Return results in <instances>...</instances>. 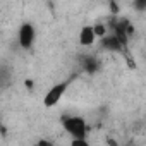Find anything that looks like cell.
<instances>
[{
    "label": "cell",
    "instance_id": "obj_4",
    "mask_svg": "<svg viewBox=\"0 0 146 146\" xmlns=\"http://www.w3.org/2000/svg\"><path fill=\"white\" fill-rule=\"evenodd\" d=\"M96 41L98 40H96V36L93 33L91 24H84V26L79 28V31H78V45L81 48H91V46L96 45Z\"/></svg>",
    "mask_w": 146,
    "mask_h": 146
},
{
    "label": "cell",
    "instance_id": "obj_3",
    "mask_svg": "<svg viewBox=\"0 0 146 146\" xmlns=\"http://www.w3.org/2000/svg\"><path fill=\"white\" fill-rule=\"evenodd\" d=\"M17 45L23 50H29L33 48V45L36 43V28L33 23H23L17 29Z\"/></svg>",
    "mask_w": 146,
    "mask_h": 146
},
{
    "label": "cell",
    "instance_id": "obj_5",
    "mask_svg": "<svg viewBox=\"0 0 146 146\" xmlns=\"http://www.w3.org/2000/svg\"><path fill=\"white\" fill-rule=\"evenodd\" d=\"M0 124H2V119H0Z\"/></svg>",
    "mask_w": 146,
    "mask_h": 146
},
{
    "label": "cell",
    "instance_id": "obj_2",
    "mask_svg": "<svg viewBox=\"0 0 146 146\" xmlns=\"http://www.w3.org/2000/svg\"><path fill=\"white\" fill-rule=\"evenodd\" d=\"M67 90H69V81H58V83L52 84L43 96V107H46V108L57 107L62 102V98L65 96Z\"/></svg>",
    "mask_w": 146,
    "mask_h": 146
},
{
    "label": "cell",
    "instance_id": "obj_1",
    "mask_svg": "<svg viewBox=\"0 0 146 146\" xmlns=\"http://www.w3.org/2000/svg\"><path fill=\"white\" fill-rule=\"evenodd\" d=\"M62 127L70 139H88L90 124L81 115H65L62 119Z\"/></svg>",
    "mask_w": 146,
    "mask_h": 146
}]
</instances>
